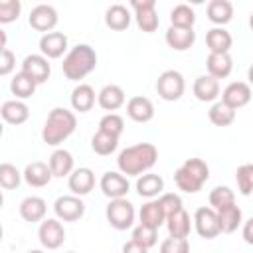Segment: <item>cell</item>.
<instances>
[{
  "label": "cell",
  "mask_w": 253,
  "mask_h": 253,
  "mask_svg": "<svg viewBox=\"0 0 253 253\" xmlns=\"http://www.w3.org/2000/svg\"><path fill=\"white\" fill-rule=\"evenodd\" d=\"M158 160V150L154 144L150 142H138L132 144L128 148H125L119 158H117V166L119 172L125 176H140L146 170H150Z\"/></svg>",
  "instance_id": "6da1fadb"
},
{
  "label": "cell",
  "mask_w": 253,
  "mask_h": 253,
  "mask_svg": "<svg viewBox=\"0 0 253 253\" xmlns=\"http://www.w3.org/2000/svg\"><path fill=\"white\" fill-rule=\"evenodd\" d=\"M77 128V119L71 111L63 109V107H55L49 111L45 125L42 128V138L45 144L49 146H57L61 144L65 138H69Z\"/></svg>",
  "instance_id": "7a4b0ae2"
},
{
  "label": "cell",
  "mask_w": 253,
  "mask_h": 253,
  "mask_svg": "<svg viewBox=\"0 0 253 253\" xmlns=\"http://www.w3.org/2000/svg\"><path fill=\"white\" fill-rule=\"evenodd\" d=\"M95 67H97V53L87 43H77L75 47H71V51L63 57L61 63V71L69 81H79L87 77Z\"/></svg>",
  "instance_id": "3957f363"
},
{
  "label": "cell",
  "mask_w": 253,
  "mask_h": 253,
  "mask_svg": "<svg viewBox=\"0 0 253 253\" xmlns=\"http://www.w3.org/2000/svg\"><path fill=\"white\" fill-rule=\"evenodd\" d=\"M210 178V166L202 158H188L180 168L174 172V182L178 190L186 194H196Z\"/></svg>",
  "instance_id": "277c9868"
},
{
  "label": "cell",
  "mask_w": 253,
  "mask_h": 253,
  "mask_svg": "<svg viewBox=\"0 0 253 253\" xmlns=\"http://www.w3.org/2000/svg\"><path fill=\"white\" fill-rule=\"evenodd\" d=\"M105 215H107V221L111 223V227L125 231L128 227H132V223H134V206L126 198L111 200V204L105 210Z\"/></svg>",
  "instance_id": "5b68a950"
},
{
  "label": "cell",
  "mask_w": 253,
  "mask_h": 253,
  "mask_svg": "<svg viewBox=\"0 0 253 253\" xmlns=\"http://www.w3.org/2000/svg\"><path fill=\"white\" fill-rule=\"evenodd\" d=\"M184 89H186L184 77L176 69L162 71L160 77H158V81H156V93L164 101H178L184 95Z\"/></svg>",
  "instance_id": "8992f818"
},
{
  "label": "cell",
  "mask_w": 253,
  "mask_h": 253,
  "mask_svg": "<svg viewBox=\"0 0 253 253\" xmlns=\"http://www.w3.org/2000/svg\"><path fill=\"white\" fill-rule=\"evenodd\" d=\"M130 6L134 8V18H136V26L146 32L152 34L158 28V16H156V0H132Z\"/></svg>",
  "instance_id": "52a82bcc"
},
{
  "label": "cell",
  "mask_w": 253,
  "mask_h": 253,
  "mask_svg": "<svg viewBox=\"0 0 253 253\" xmlns=\"http://www.w3.org/2000/svg\"><path fill=\"white\" fill-rule=\"evenodd\" d=\"M53 211L61 221H77L85 213V204L79 196H59L53 204Z\"/></svg>",
  "instance_id": "ba28073f"
},
{
  "label": "cell",
  "mask_w": 253,
  "mask_h": 253,
  "mask_svg": "<svg viewBox=\"0 0 253 253\" xmlns=\"http://www.w3.org/2000/svg\"><path fill=\"white\" fill-rule=\"evenodd\" d=\"M38 237L45 249H57L65 241V229L59 219H42Z\"/></svg>",
  "instance_id": "9c48e42d"
},
{
  "label": "cell",
  "mask_w": 253,
  "mask_h": 253,
  "mask_svg": "<svg viewBox=\"0 0 253 253\" xmlns=\"http://www.w3.org/2000/svg\"><path fill=\"white\" fill-rule=\"evenodd\" d=\"M194 227L200 237L204 239H213L219 235V223H217V213L211 208H198L194 213Z\"/></svg>",
  "instance_id": "30bf717a"
},
{
  "label": "cell",
  "mask_w": 253,
  "mask_h": 253,
  "mask_svg": "<svg viewBox=\"0 0 253 253\" xmlns=\"http://www.w3.org/2000/svg\"><path fill=\"white\" fill-rule=\"evenodd\" d=\"M28 22H30V26L34 30L49 34L57 26V10L53 6H49V4H38L36 8H32Z\"/></svg>",
  "instance_id": "8fae6325"
},
{
  "label": "cell",
  "mask_w": 253,
  "mask_h": 253,
  "mask_svg": "<svg viewBox=\"0 0 253 253\" xmlns=\"http://www.w3.org/2000/svg\"><path fill=\"white\" fill-rule=\"evenodd\" d=\"M251 101V87L245 81H233L221 91V103L237 111Z\"/></svg>",
  "instance_id": "7c38bea8"
},
{
  "label": "cell",
  "mask_w": 253,
  "mask_h": 253,
  "mask_svg": "<svg viewBox=\"0 0 253 253\" xmlns=\"http://www.w3.org/2000/svg\"><path fill=\"white\" fill-rule=\"evenodd\" d=\"M22 73L32 77L36 85H42L49 79L51 67H49V61L42 53H32L22 61Z\"/></svg>",
  "instance_id": "4fadbf2b"
},
{
  "label": "cell",
  "mask_w": 253,
  "mask_h": 253,
  "mask_svg": "<svg viewBox=\"0 0 253 253\" xmlns=\"http://www.w3.org/2000/svg\"><path fill=\"white\" fill-rule=\"evenodd\" d=\"M103 194L111 200H119V198H125L126 192H128V180L126 176H123L121 172H105L101 182H99Z\"/></svg>",
  "instance_id": "5bb4252c"
},
{
  "label": "cell",
  "mask_w": 253,
  "mask_h": 253,
  "mask_svg": "<svg viewBox=\"0 0 253 253\" xmlns=\"http://www.w3.org/2000/svg\"><path fill=\"white\" fill-rule=\"evenodd\" d=\"M67 49V36L61 32H49L43 34L40 40V51L45 59H57Z\"/></svg>",
  "instance_id": "9a60e30c"
},
{
  "label": "cell",
  "mask_w": 253,
  "mask_h": 253,
  "mask_svg": "<svg viewBox=\"0 0 253 253\" xmlns=\"http://www.w3.org/2000/svg\"><path fill=\"white\" fill-rule=\"evenodd\" d=\"M69 190L73 192V196H87L93 186H95V174L91 168H75L71 174H69Z\"/></svg>",
  "instance_id": "2e32d148"
},
{
  "label": "cell",
  "mask_w": 253,
  "mask_h": 253,
  "mask_svg": "<svg viewBox=\"0 0 253 253\" xmlns=\"http://www.w3.org/2000/svg\"><path fill=\"white\" fill-rule=\"evenodd\" d=\"M22 178H24L26 184L32 186V188H43V186L49 184V180H51L53 176H51L49 166H47L45 162L36 160V162H30V164L24 168Z\"/></svg>",
  "instance_id": "e0dca14e"
},
{
  "label": "cell",
  "mask_w": 253,
  "mask_h": 253,
  "mask_svg": "<svg viewBox=\"0 0 253 253\" xmlns=\"http://www.w3.org/2000/svg\"><path fill=\"white\" fill-rule=\"evenodd\" d=\"M126 115L134 123H148L154 117V105L148 97H132L126 103Z\"/></svg>",
  "instance_id": "ac0fdd59"
},
{
  "label": "cell",
  "mask_w": 253,
  "mask_h": 253,
  "mask_svg": "<svg viewBox=\"0 0 253 253\" xmlns=\"http://www.w3.org/2000/svg\"><path fill=\"white\" fill-rule=\"evenodd\" d=\"M166 43L174 49V51H186L194 45L196 42V32L194 30H186V28H174L170 26L166 30V36H164Z\"/></svg>",
  "instance_id": "d6986e66"
},
{
  "label": "cell",
  "mask_w": 253,
  "mask_h": 253,
  "mask_svg": "<svg viewBox=\"0 0 253 253\" xmlns=\"http://www.w3.org/2000/svg\"><path fill=\"white\" fill-rule=\"evenodd\" d=\"M206 67H208V75L219 81L229 77L233 69V59L229 53H210L206 59Z\"/></svg>",
  "instance_id": "ffe728a7"
},
{
  "label": "cell",
  "mask_w": 253,
  "mask_h": 253,
  "mask_svg": "<svg viewBox=\"0 0 253 253\" xmlns=\"http://www.w3.org/2000/svg\"><path fill=\"white\" fill-rule=\"evenodd\" d=\"M45 211H47V206H45V200L40 198V196H28L26 200H22L20 204V215L22 219L30 221V223H38L45 217Z\"/></svg>",
  "instance_id": "44dd1931"
},
{
  "label": "cell",
  "mask_w": 253,
  "mask_h": 253,
  "mask_svg": "<svg viewBox=\"0 0 253 253\" xmlns=\"http://www.w3.org/2000/svg\"><path fill=\"white\" fill-rule=\"evenodd\" d=\"M47 166H49V172H51L53 178L69 176V174L73 172V156H71L69 150H65V148H57V150L51 152Z\"/></svg>",
  "instance_id": "7402d4cb"
},
{
  "label": "cell",
  "mask_w": 253,
  "mask_h": 253,
  "mask_svg": "<svg viewBox=\"0 0 253 253\" xmlns=\"http://www.w3.org/2000/svg\"><path fill=\"white\" fill-rule=\"evenodd\" d=\"M166 227H168V235L176 237V239H188L190 229H192V221L188 211L182 208L178 211H174L172 215L166 217Z\"/></svg>",
  "instance_id": "603a6c76"
},
{
  "label": "cell",
  "mask_w": 253,
  "mask_h": 253,
  "mask_svg": "<svg viewBox=\"0 0 253 253\" xmlns=\"http://www.w3.org/2000/svg\"><path fill=\"white\" fill-rule=\"evenodd\" d=\"M0 117H2V121L8 123V125H22V123L28 121L30 109H28V105H26L24 101H18V99L6 101V103L0 107Z\"/></svg>",
  "instance_id": "cb8c5ba5"
},
{
  "label": "cell",
  "mask_w": 253,
  "mask_h": 253,
  "mask_svg": "<svg viewBox=\"0 0 253 253\" xmlns=\"http://www.w3.org/2000/svg\"><path fill=\"white\" fill-rule=\"evenodd\" d=\"M194 95L202 103H211L219 97V81L210 75H200L194 81Z\"/></svg>",
  "instance_id": "d4e9b609"
},
{
  "label": "cell",
  "mask_w": 253,
  "mask_h": 253,
  "mask_svg": "<svg viewBox=\"0 0 253 253\" xmlns=\"http://www.w3.org/2000/svg\"><path fill=\"white\" fill-rule=\"evenodd\" d=\"M231 43H233V38L223 28H211L206 34V45L210 53H229Z\"/></svg>",
  "instance_id": "484cf974"
},
{
  "label": "cell",
  "mask_w": 253,
  "mask_h": 253,
  "mask_svg": "<svg viewBox=\"0 0 253 253\" xmlns=\"http://www.w3.org/2000/svg\"><path fill=\"white\" fill-rule=\"evenodd\" d=\"M97 103L105 111H117L125 105V91L119 85H105L97 93Z\"/></svg>",
  "instance_id": "4316f807"
},
{
  "label": "cell",
  "mask_w": 253,
  "mask_h": 253,
  "mask_svg": "<svg viewBox=\"0 0 253 253\" xmlns=\"http://www.w3.org/2000/svg\"><path fill=\"white\" fill-rule=\"evenodd\" d=\"M215 213H217L219 233H233V231L241 225V221H243V213H241V210H239L235 204L225 206V208L217 210Z\"/></svg>",
  "instance_id": "83f0119b"
},
{
  "label": "cell",
  "mask_w": 253,
  "mask_h": 253,
  "mask_svg": "<svg viewBox=\"0 0 253 253\" xmlns=\"http://www.w3.org/2000/svg\"><path fill=\"white\" fill-rule=\"evenodd\" d=\"M105 24L107 28L115 30V32H123L130 26V12L126 6L123 4H113L107 8L105 12Z\"/></svg>",
  "instance_id": "f1b7e54d"
},
{
  "label": "cell",
  "mask_w": 253,
  "mask_h": 253,
  "mask_svg": "<svg viewBox=\"0 0 253 253\" xmlns=\"http://www.w3.org/2000/svg\"><path fill=\"white\" fill-rule=\"evenodd\" d=\"M206 12H208V20L221 28L223 24L231 22V18H233V4L229 0H211L208 4Z\"/></svg>",
  "instance_id": "f546056e"
},
{
  "label": "cell",
  "mask_w": 253,
  "mask_h": 253,
  "mask_svg": "<svg viewBox=\"0 0 253 253\" xmlns=\"http://www.w3.org/2000/svg\"><path fill=\"white\" fill-rule=\"evenodd\" d=\"M93 105H95V89L87 83H79L71 91V107L79 113H87L93 109Z\"/></svg>",
  "instance_id": "4dcf8cb0"
},
{
  "label": "cell",
  "mask_w": 253,
  "mask_h": 253,
  "mask_svg": "<svg viewBox=\"0 0 253 253\" xmlns=\"http://www.w3.org/2000/svg\"><path fill=\"white\" fill-rule=\"evenodd\" d=\"M138 217H140V225H146V227H152V229H158L164 221H166V215L158 204V200H150L146 202L140 211H138Z\"/></svg>",
  "instance_id": "1f68e13d"
},
{
  "label": "cell",
  "mask_w": 253,
  "mask_h": 253,
  "mask_svg": "<svg viewBox=\"0 0 253 253\" xmlns=\"http://www.w3.org/2000/svg\"><path fill=\"white\" fill-rule=\"evenodd\" d=\"M164 190V180L158 174H142L136 180V192L140 198H154Z\"/></svg>",
  "instance_id": "d6a6232c"
},
{
  "label": "cell",
  "mask_w": 253,
  "mask_h": 253,
  "mask_svg": "<svg viewBox=\"0 0 253 253\" xmlns=\"http://www.w3.org/2000/svg\"><path fill=\"white\" fill-rule=\"evenodd\" d=\"M194 22H196V12L188 4H176L170 10V26L192 30L194 28Z\"/></svg>",
  "instance_id": "836d02e7"
},
{
  "label": "cell",
  "mask_w": 253,
  "mask_h": 253,
  "mask_svg": "<svg viewBox=\"0 0 253 253\" xmlns=\"http://www.w3.org/2000/svg\"><path fill=\"white\" fill-rule=\"evenodd\" d=\"M36 83H34V79L32 77H28L26 73H16L14 77H12V81H10V91H12V95H16V99L20 101V99H28V97H32L34 93H36Z\"/></svg>",
  "instance_id": "e575fe53"
},
{
  "label": "cell",
  "mask_w": 253,
  "mask_h": 253,
  "mask_svg": "<svg viewBox=\"0 0 253 253\" xmlns=\"http://www.w3.org/2000/svg\"><path fill=\"white\" fill-rule=\"evenodd\" d=\"M117 146H119V138L117 136H111L107 132H101V130H97L93 134V138H91V148L99 156H109L111 152L117 150Z\"/></svg>",
  "instance_id": "d590c367"
},
{
  "label": "cell",
  "mask_w": 253,
  "mask_h": 253,
  "mask_svg": "<svg viewBox=\"0 0 253 253\" xmlns=\"http://www.w3.org/2000/svg\"><path fill=\"white\" fill-rule=\"evenodd\" d=\"M208 117H210V121H211L215 126H229V125L235 121V111L229 109L227 105H223L221 101H217V103H213V105L210 107Z\"/></svg>",
  "instance_id": "8d00e7d4"
},
{
  "label": "cell",
  "mask_w": 253,
  "mask_h": 253,
  "mask_svg": "<svg viewBox=\"0 0 253 253\" xmlns=\"http://www.w3.org/2000/svg\"><path fill=\"white\" fill-rule=\"evenodd\" d=\"M231 204H235V194H233V190L231 188H227V186H217V188H213L211 192H210V208L211 210H221V208H225V206H231Z\"/></svg>",
  "instance_id": "74e56055"
},
{
  "label": "cell",
  "mask_w": 253,
  "mask_h": 253,
  "mask_svg": "<svg viewBox=\"0 0 253 253\" xmlns=\"http://www.w3.org/2000/svg\"><path fill=\"white\" fill-rule=\"evenodd\" d=\"M22 182V172L10 164V162H4L0 164V188L4 190H16Z\"/></svg>",
  "instance_id": "f35d334b"
},
{
  "label": "cell",
  "mask_w": 253,
  "mask_h": 253,
  "mask_svg": "<svg viewBox=\"0 0 253 253\" xmlns=\"http://www.w3.org/2000/svg\"><path fill=\"white\" fill-rule=\"evenodd\" d=\"M99 130L119 138V136L123 134V130H125V121H123L121 115L109 113V115H105V117L99 121Z\"/></svg>",
  "instance_id": "ab89813d"
},
{
  "label": "cell",
  "mask_w": 253,
  "mask_h": 253,
  "mask_svg": "<svg viewBox=\"0 0 253 253\" xmlns=\"http://www.w3.org/2000/svg\"><path fill=\"white\" fill-rule=\"evenodd\" d=\"M132 241L138 243V245H142L144 249H150L158 241V229H152V227H146V225H140L138 223L132 229Z\"/></svg>",
  "instance_id": "60d3db41"
},
{
  "label": "cell",
  "mask_w": 253,
  "mask_h": 253,
  "mask_svg": "<svg viewBox=\"0 0 253 253\" xmlns=\"http://www.w3.org/2000/svg\"><path fill=\"white\" fill-rule=\"evenodd\" d=\"M22 2L20 0H0V24H12L20 18Z\"/></svg>",
  "instance_id": "b9f144b4"
},
{
  "label": "cell",
  "mask_w": 253,
  "mask_h": 253,
  "mask_svg": "<svg viewBox=\"0 0 253 253\" xmlns=\"http://www.w3.org/2000/svg\"><path fill=\"white\" fill-rule=\"evenodd\" d=\"M235 180H237L239 192L243 196H249L253 188V164H241L235 172Z\"/></svg>",
  "instance_id": "7bdbcfd3"
},
{
  "label": "cell",
  "mask_w": 253,
  "mask_h": 253,
  "mask_svg": "<svg viewBox=\"0 0 253 253\" xmlns=\"http://www.w3.org/2000/svg\"><path fill=\"white\" fill-rule=\"evenodd\" d=\"M158 204H160V208H162V211H164L166 217L172 215L174 211L182 210V198L178 194H162L158 198Z\"/></svg>",
  "instance_id": "ee69618b"
},
{
  "label": "cell",
  "mask_w": 253,
  "mask_h": 253,
  "mask_svg": "<svg viewBox=\"0 0 253 253\" xmlns=\"http://www.w3.org/2000/svg\"><path fill=\"white\" fill-rule=\"evenodd\" d=\"M160 253H190V243L188 239L168 237L160 243Z\"/></svg>",
  "instance_id": "f6af8a7d"
},
{
  "label": "cell",
  "mask_w": 253,
  "mask_h": 253,
  "mask_svg": "<svg viewBox=\"0 0 253 253\" xmlns=\"http://www.w3.org/2000/svg\"><path fill=\"white\" fill-rule=\"evenodd\" d=\"M16 67V57L10 49H0V77L10 75Z\"/></svg>",
  "instance_id": "bcb514c9"
},
{
  "label": "cell",
  "mask_w": 253,
  "mask_h": 253,
  "mask_svg": "<svg viewBox=\"0 0 253 253\" xmlns=\"http://www.w3.org/2000/svg\"><path fill=\"white\" fill-rule=\"evenodd\" d=\"M123 253H148V249H144L142 245H138V243H134V241L130 239L128 243L123 245Z\"/></svg>",
  "instance_id": "7dc6e473"
},
{
  "label": "cell",
  "mask_w": 253,
  "mask_h": 253,
  "mask_svg": "<svg viewBox=\"0 0 253 253\" xmlns=\"http://www.w3.org/2000/svg\"><path fill=\"white\" fill-rule=\"evenodd\" d=\"M251 227H253V219H247V221H245V227H243V237H245V241H247V243H253Z\"/></svg>",
  "instance_id": "c3c4849f"
},
{
  "label": "cell",
  "mask_w": 253,
  "mask_h": 253,
  "mask_svg": "<svg viewBox=\"0 0 253 253\" xmlns=\"http://www.w3.org/2000/svg\"><path fill=\"white\" fill-rule=\"evenodd\" d=\"M6 42H8V36H6V32L0 28V49H6Z\"/></svg>",
  "instance_id": "681fc988"
},
{
  "label": "cell",
  "mask_w": 253,
  "mask_h": 253,
  "mask_svg": "<svg viewBox=\"0 0 253 253\" xmlns=\"http://www.w3.org/2000/svg\"><path fill=\"white\" fill-rule=\"evenodd\" d=\"M2 206H4V194H2V190H0V210H2Z\"/></svg>",
  "instance_id": "f907efd6"
},
{
  "label": "cell",
  "mask_w": 253,
  "mask_h": 253,
  "mask_svg": "<svg viewBox=\"0 0 253 253\" xmlns=\"http://www.w3.org/2000/svg\"><path fill=\"white\" fill-rule=\"evenodd\" d=\"M28 253H43L42 249H32V251H28Z\"/></svg>",
  "instance_id": "816d5d0a"
},
{
  "label": "cell",
  "mask_w": 253,
  "mask_h": 253,
  "mask_svg": "<svg viewBox=\"0 0 253 253\" xmlns=\"http://www.w3.org/2000/svg\"><path fill=\"white\" fill-rule=\"evenodd\" d=\"M2 132H4V125H2V121H0V136H2Z\"/></svg>",
  "instance_id": "f5cc1de1"
},
{
  "label": "cell",
  "mask_w": 253,
  "mask_h": 253,
  "mask_svg": "<svg viewBox=\"0 0 253 253\" xmlns=\"http://www.w3.org/2000/svg\"><path fill=\"white\" fill-rule=\"evenodd\" d=\"M2 235H4V229H2V223H0V241H2Z\"/></svg>",
  "instance_id": "db71d44e"
},
{
  "label": "cell",
  "mask_w": 253,
  "mask_h": 253,
  "mask_svg": "<svg viewBox=\"0 0 253 253\" xmlns=\"http://www.w3.org/2000/svg\"><path fill=\"white\" fill-rule=\"evenodd\" d=\"M67 253H75V251H67Z\"/></svg>",
  "instance_id": "11a10c76"
}]
</instances>
